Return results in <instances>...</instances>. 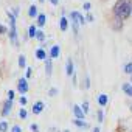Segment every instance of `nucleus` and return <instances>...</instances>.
<instances>
[{"label": "nucleus", "instance_id": "45", "mask_svg": "<svg viewBox=\"0 0 132 132\" xmlns=\"http://www.w3.org/2000/svg\"><path fill=\"white\" fill-rule=\"evenodd\" d=\"M130 16H132V14H130Z\"/></svg>", "mask_w": 132, "mask_h": 132}, {"label": "nucleus", "instance_id": "13", "mask_svg": "<svg viewBox=\"0 0 132 132\" xmlns=\"http://www.w3.org/2000/svg\"><path fill=\"white\" fill-rule=\"evenodd\" d=\"M37 31H39V30H37L36 25H30V27H28V37H30V39H36Z\"/></svg>", "mask_w": 132, "mask_h": 132}, {"label": "nucleus", "instance_id": "4", "mask_svg": "<svg viewBox=\"0 0 132 132\" xmlns=\"http://www.w3.org/2000/svg\"><path fill=\"white\" fill-rule=\"evenodd\" d=\"M65 75L67 76H73L75 75V65H73V59L69 57L67 64H65Z\"/></svg>", "mask_w": 132, "mask_h": 132}, {"label": "nucleus", "instance_id": "9", "mask_svg": "<svg viewBox=\"0 0 132 132\" xmlns=\"http://www.w3.org/2000/svg\"><path fill=\"white\" fill-rule=\"evenodd\" d=\"M44 107H45V106H44V103H42V101H36V103L33 104V109H31V110H33V113H34V115H39V113H42Z\"/></svg>", "mask_w": 132, "mask_h": 132}, {"label": "nucleus", "instance_id": "23", "mask_svg": "<svg viewBox=\"0 0 132 132\" xmlns=\"http://www.w3.org/2000/svg\"><path fill=\"white\" fill-rule=\"evenodd\" d=\"M124 73L132 76V61H130V62H127V64L124 65Z\"/></svg>", "mask_w": 132, "mask_h": 132}, {"label": "nucleus", "instance_id": "2", "mask_svg": "<svg viewBox=\"0 0 132 132\" xmlns=\"http://www.w3.org/2000/svg\"><path fill=\"white\" fill-rule=\"evenodd\" d=\"M6 16H8V19H10V42L17 48L19 47V37H17V25H16V16L10 11V10H6Z\"/></svg>", "mask_w": 132, "mask_h": 132}, {"label": "nucleus", "instance_id": "26", "mask_svg": "<svg viewBox=\"0 0 132 132\" xmlns=\"http://www.w3.org/2000/svg\"><path fill=\"white\" fill-rule=\"evenodd\" d=\"M8 130V123L6 121H0V132H6Z\"/></svg>", "mask_w": 132, "mask_h": 132}, {"label": "nucleus", "instance_id": "1", "mask_svg": "<svg viewBox=\"0 0 132 132\" xmlns=\"http://www.w3.org/2000/svg\"><path fill=\"white\" fill-rule=\"evenodd\" d=\"M113 17L120 20H126L132 14V0H117V3L112 8Z\"/></svg>", "mask_w": 132, "mask_h": 132}, {"label": "nucleus", "instance_id": "43", "mask_svg": "<svg viewBox=\"0 0 132 132\" xmlns=\"http://www.w3.org/2000/svg\"><path fill=\"white\" fill-rule=\"evenodd\" d=\"M129 109H130V112H132V104H130V107H129Z\"/></svg>", "mask_w": 132, "mask_h": 132}, {"label": "nucleus", "instance_id": "10", "mask_svg": "<svg viewBox=\"0 0 132 132\" xmlns=\"http://www.w3.org/2000/svg\"><path fill=\"white\" fill-rule=\"evenodd\" d=\"M67 28H69V19L62 14L61 19H59V30L61 31H67Z\"/></svg>", "mask_w": 132, "mask_h": 132}, {"label": "nucleus", "instance_id": "12", "mask_svg": "<svg viewBox=\"0 0 132 132\" xmlns=\"http://www.w3.org/2000/svg\"><path fill=\"white\" fill-rule=\"evenodd\" d=\"M121 90L126 93V96H130V98H132V84H130V82H124V84L121 86Z\"/></svg>", "mask_w": 132, "mask_h": 132}, {"label": "nucleus", "instance_id": "38", "mask_svg": "<svg viewBox=\"0 0 132 132\" xmlns=\"http://www.w3.org/2000/svg\"><path fill=\"white\" fill-rule=\"evenodd\" d=\"M86 20H87V22H93V16H92V14H87Z\"/></svg>", "mask_w": 132, "mask_h": 132}, {"label": "nucleus", "instance_id": "31", "mask_svg": "<svg viewBox=\"0 0 132 132\" xmlns=\"http://www.w3.org/2000/svg\"><path fill=\"white\" fill-rule=\"evenodd\" d=\"M19 103H20V106H22V107H25V106H27V103H28V100H27L25 96H20V98H19Z\"/></svg>", "mask_w": 132, "mask_h": 132}, {"label": "nucleus", "instance_id": "18", "mask_svg": "<svg viewBox=\"0 0 132 132\" xmlns=\"http://www.w3.org/2000/svg\"><path fill=\"white\" fill-rule=\"evenodd\" d=\"M45 23H47V16H45V14H39L36 25H37L39 28H42V27H45Z\"/></svg>", "mask_w": 132, "mask_h": 132}, {"label": "nucleus", "instance_id": "39", "mask_svg": "<svg viewBox=\"0 0 132 132\" xmlns=\"http://www.w3.org/2000/svg\"><path fill=\"white\" fill-rule=\"evenodd\" d=\"M50 3H51L53 6H57V5H59V0H50Z\"/></svg>", "mask_w": 132, "mask_h": 132}, {"label": "nucleus", "instance_id": "6", "mask_svg": "<svg viewBox=\"0 0 132 132\" xmlns=\"http://www.w3.org/2000/svg\"><path fill=\"white\" fill-rule=\"evenodd\" d=\"M11 110H13V101L6 100V101L3 103V109H2V117H8V115L11 113Z\"/></svg>", "mask_w": 132, "mask_h": 132}, {"label": "nucleus", "instance_id": "37", "mask_svg": "<svg viewBox=\"0 0 132 132\" xmlns=\"http://www.w3.org/2000/svg\"><path fill=\"white\" fill-rule=\"evenodd\" d=\"M31 75H33V69L27 67V78H31Z\"/></svg>", "mask_w": 132, "mask_h": 132}, {"label": "nucleus", "instance_id": "8", "mask_svg": "<svg viewBox=\"0 0 132 132\" xmlns=\"http://www.w3.org/2000/svg\"><path fill=\"white\" fill-rule=\"evenodd\" d=\"M53 73V62H51V57H47L45 59V75L47 78H50Z\"/></svg>", "mask_w": 132, "mask_h": 132}, {"label": "nucleus", "instance_id": "17", "mask_svg": "<svg viewBox=\"0 0 132 132\" xmlns=\"http://www.w3.org/2000/svg\"><path fill=\"white\" fill-rule=\"evenodd\" d=\"M107 103H109V96H107L106 93H101V95H98V104H100L101 107H104Z\"/></svg>", "mask_w": 132, "mask_h": 132}, {"label": "nucleus", "instance_id": "36", "mask_svg": "<svg viewBox=\"0 0 132 132\" xmlns=\"http://www.w3.org/2000/svg\"><path fill=\"white\" fill-rule=\"evenodd\" d=\"M10 11H11V13H13L16 17L19 16V6H14V8H13V10H10Z\"/></svg>", "mask_w": 132, "mask_h": 132}, {"label": "nucleus", "instance_id": "28", "mask_svg": "<svg viewBox=\"0 0 132 132\" xmlns=\"http://www.w3.org/2000/svg\"><path fill=\"white\" fill-rule=\"evenodd\" d=\"M19 117H20V118H22V120H25V118H27V117H28V113H27V110H25V109H23V107H22V109H20V110H19Z\"/></svg>", "mask_w": 132, "mask_h": 132}, {"label": "nucleus", "instance_id": "42", "mask_svg": "<svg viewBox=\"0 0 132 132\" xmlns=\"http://www.w3.org/2000/svg\"><path fill=\"white\" fill-rule=\"evenodd\" d=\"M64 132H70V130H69V129H65V130H64Z\"/></svg>", "mask_w": 132, "mask_h": 132}, {"label": "nucleus", "instance_id": "19", "mask_svg": "<svg viewBox=\"0 0 132 132\" xmlns=\"http://www.w3.org/2000/svg\"><path fill=\"white\" fill-rule=\"evenodd\" d=\"M70 20H72V28H73V33H75V37H78V34H79V22L72 19V17H70Z\"/></svg>", "mask_w": 132, "mask_h": 132}, {"label": "nucleus", "instance_id": "20", "mask_svg": "<svg viewBox=\"0 0 132 132\" xmlns=\"http://www.w3.org/2000/svg\"><path fill=\"white\" fill-rule=\"evenodd\" d=\"M73 124L76 126V127H89V124H87V121L86 120H78V118H73Z\"/></svg>", "mask_w": 132, "mask_h": 132}, {"label": "nucleus", "instance_id": "29", "mask_svg": "<svg viewBox=\"0 0 132 132\" xmlns=\"http://www.w3.org/2000/svg\"><path fill=\"white\" fill-rule=\"evenodd\" d=\"M56 95H57V89L56 87H51L48 90V96H56Z\"/></svg>", "mask_w": 132, "mask_h": 132}, {"label": "nucleus", "instance_id": "25", "mask_svg": "<svg viewBox=\"0 0 132 132\" xmlns=\"http://www.w3.org/2000/svg\"><path fill=\"white\" fill-rule=\"evenodd\" d=\"M36 39H37L39 42H44V40H45V33L39 30V31H37V36H36Z\"/></svg>", "mask_w": 132, "mask_h": 132}, {"label": "nucleus", "instance_id": "30", "mask_svg": "<svg viewBox=\"0 0 132 132\" xmlns=\"http://www.w3.org/2000/svg\"><path fill=\"white\" fill-rule=\"evenodd\" d=\"M90 8H92V3H90V2H84L82 10H84V11H90Z\"/></svg>", "mask_w": 132, "mask_h": 132}, {"label": "nucleus", "instance_id": "21", "mask_svg": "<svg viewBox=\"0 0 132 132\" xmlns=\"http://www.w3.org/2000/svg\"><path fill=\"white\" fill-rule=\"evenodd\" d=\"M82 89H84V90H89V89H90V78H89L87 73H86L84 78H82Z\"/></svg>", "mask_w": 132, "mask_h": 132}, {"label": "nucleus", "instance_id": "16", "mask_svg": "<svg viewBox=\"0 0 132 132\" xmlns=\"http://www.w3.org/2000/svg\"><path fill=\"white\" fill-rule=\"evenodd\" d=\"M34 54H36V57H37L39 61H45V59H47V51H45L44 48H37Z\"/></svg>", "mask_w": 132, "mask_h": 132}, {"label": "nucleus", "instance_id": "41", "mask_svg": "<svg viewBox=\"0 0 132 132\" xmlns=\"http://www.w3.org/2000/svg\"><path fill=\"white\" fill-rule=\"evenodd\" d=\"M39 2H40V3H44V2H45V0H39Z\"/></svg>", "mask_w": 132, "mask_h": 132}, {"label": "nucleus", "instance_id": "11", "mask_svg": "<svg viewBox=\"0 0 132 132\" xmlns=\"http://www.w3.org/2000/svg\"><path fill=\"white\" fill-rule=\"evenodd\" d=\"M59 54H61V48H59V45H53V47L50 48V57H51V59H57Z\"/></svg>", "mask_w": 132, "mask_h": 132}, {"label": "nucleus", "instance_id": "44", "mask_svg": "<svg viewBox=\"0 0 132 132\" xmlns=\"http://www.w3.org/2000/svg\"><path fill=\"white\" fill-rule=\"evenodd\" d=\"M130 84H132V76H130Z\"/></svg>", "mask_w": 132, "mask_h": 132}, {"label": "nucleus", "instance_id": "14", "mask_svg": "<svg viewBox=\"0 0 132 132\" xmlns=\"http://www.w3.org/2000/svg\"><path fill=\"white\" fill-rule=\"evenodd\" d=\"M28 16L33 19V17H37L39 16V8L36 6V5H31L30 8H28Z\"/></svg>", "mask_w": 132, "mask_h": 132}, {"label": "nucleus", "instance_id": "15", "mask_svg": "<svg viewBox=\"0 0 132 132\" xmlns=\"http://www.w3.org/2000/svg\"><path fill=\"white\" fill-rule=\"evenodd\" d=\"M112 28H113L115 31H120V30L123 28V20H120V19L113 17V20H112Z\"/></svg>", "mask_w": 132, "mask_h": 132}, {"label": "nucleus", "instance_id": "7", "mask_svg": "<svg viewBox=\"0 0 132 132\" xmlns=\"http://www.w3.org/2000/svg\"><path fill=\"white\" fill-rule=\"evenodd\" d=\"M70 17H72V19H75V20H78V22H79V25H84V23L87 22V20H86V17H84L81 13H78V11H72V13H70Z\"/></svg>", "mask_w": 132, "mask_h": 132}, {"label": "nucleus", "instance_id": "40", "mask_svg": "<svg viewBox=\"0 0 132 132\" xmlns=\"http://www.w3.org/2000/svg\"><path fill=\"white\" fill-rule=\"evenodd\" d=\"M92 132H101V130H100V127H96V126H95V127L92 129Z\"/></svg>", "mask_w": 132, "mask_h": 132}, {"label": "nucleus", "instance_id": "33", "mask_svg": "<svg viewBox=\"0 0 132 132\" xmlns=\"http://www.w3.org/2000/svg\"><path fill=\"white\" fill-rule=\"evenodd\" d=\"M11 132H22V127H20L19 124H14V126L11 127Z\"/></svg>", "mask_w": 132, "mask_h": 132}, {"label": "nucleus", "instance_id": "35", "mask_svg": "<svg viewBox=\"0 0 132 132\" xmlns=\"http://www.w3.org/2000/svg\"><path fill=\"white\" fill-rule=\"evenodd\" d=\"M30 129H31L33 132H39V126H37L36 123H33V124H30Z\"/></svg>", "mask_w": 132, "mask_h": 132}, {"label": "nucleus", "instance_id": "24", "mask_svg": "<svg viewBox=\"0 0 132 132\" xmlns=\"http://www.w3.org/2000/svg\"><path fill=\"white\" fill-rule=\"evenodd\" d=\"M96 118H98V123H103V120H104L103 109H98V110H96Z\"/></svg>", "mask_w": 132, "mask_h": 132}, {"label": "nucleus", "instance_id": "34", "mask_svg": "<svg viewBox=\"0 0 132 132\" xmlns=\"http://www.w3.org/2000/svg\"><path fill=\"white\" fill-rule=\"evenodd\" d=\"M6 33H8V28H6L5 25L0 23V34H6Z\"/></svg>", "mask_w": 132, "mask_h": 132}, {"label": "nucleus", "instance_id": "27", "mask_svg": "<svg viewBox=\"0 0 132 132\" xmlns=\"http://www.w3.org/2000/svg\"><path fill=\"white\" fill-rule=\"evenodd\" d=\"M81 109L84 110V113H89V101H82V104H81Z\"/></svg>", "mask_w": 132, "mask_h": 132}, {"label": "nucleus", "instance_id": "5", "mask_svg": "<svg viewBox=\"0 0 132 132\" xmlns=\"http://www.w3.org/2000/svg\"><path fill=\"white\" fill-rule=\"evenodd\" d=\"M73 115H75V118H78V120H84L86 118V113H84V110L81 109V106H78V104H73Z\"/></svg>", "mask_w": 132, "mask_h": 132}, {"label": "nucleus", "instance_id": "32", "mask_svg": "<svg viewBox=\"0 0 132 132\" xmlns=\"http://www.w3.org/2000/svg\"><path fill=\"white\" fill-rule=\"evenodd\" d=\"M14 95H16V92H14L13 89H11V90H8V100H10V101H13V100H14Z\"/></svg>", "mask_w": 132, "mask_h": 132}, {"label": "nucleus", "instance_id": "22", "mask_svg": "<svg viewBox=\"0 0 132 132\" xmlns=\"http://www.w3.org/2000/svg\"><path fill=\"white\" fill-rule=\"evenodd\" d=\"M17 64H19V67H20V69H25V67H27V57H25V54H19V61H17Z\"/></svg>", "mask_w": 132, "mask_h": 132}, {"label": "nucleus", "instance_id": "3", "mask_svg": "<svg viewBox=\"0 0 132 132\" xmlns=\"http://www.w3.org/2000/svg\"><path fill=\"white\" fill-rule=\"evenodd\" d=\"M28 90H30V86H28L27 78H19L17 79V92H20V95H25Z\"/></svg>", "mask_w": 132, "mask_h": 132}]
</instances>
